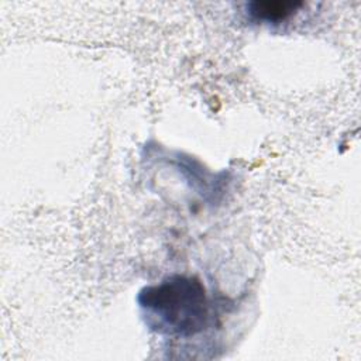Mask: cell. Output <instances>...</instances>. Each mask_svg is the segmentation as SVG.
I'll return each mask as SVG.
<instances>
[{"instance_id":"cell-2","label":"cell","mask_w":361,"mask_h":361,"mask_svg":"<svg viewBox=\"0 0 361 361\" xmlns=\"http://www.w3.org/2000/svg\"><path fill=\"white\" fill-rule=\"evenodd\" d=\"M302 6L300 1H252L248 4V13L258 21L279 23L295 14Z\"/></svg>"},{"instance_id":"cell-1","label":"cell","mask_w":361,"mask_h":361,"mask_svg":"<svg viewBox=\"0 0 361 361\" xmlns=\"http://www.w3.org/2000/svg\"><path fill=\"white\" fill-rule=\"evenodd\" d=\"M137 300L145 324L161 334L192 337L210 323V300L196 276L171 275L144 286Z\"/></svg>"}]
</instances>
